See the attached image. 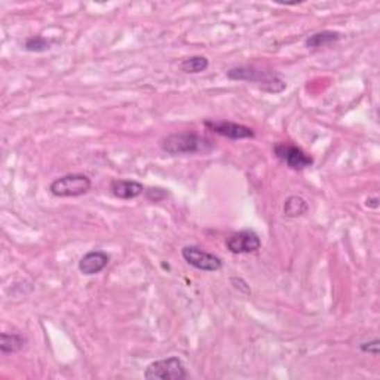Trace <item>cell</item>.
Listing matches in <instances>:
<instances>
[{
  "label": "cell",
  "instance_id": "6",
  "mask_svg": "<svg viewBox=\"0 0 380 380\" xmlns=\"http://www.w3.org/2000/svg\"><path fill=\"white\" fill-rule=\"evenodd\" d=\"M274 151L278 159H281L288 168L295 171H303L312 167L313 164L312 156H309L305 150L295 144L276 143L274 146Z\"/></svg>",
  "mask_w": 380,
  "mask_h": 380
},
{
  "label": "cell",
  "instance_id": "18",
  "mask_svg": "<svg viewBox=\"0 0 380 380\" xmlns=\"http://www.w3.org/2000/svg\"><path fill=\"white\" fill-rule=\"evenodd\" d=\"M365 205H367V207H373V208H377V207H379V199H377V198L367 199V201H365Z\"/></svg>",
  "mask_w": 380,
  "mask_h": 380
},
{
  "label": "cell",
  "instance_id": "5",
  "mask_svg": "<svg viewBox=\"0 0 380 380\" xmlns=\"http://www.w3.org/2000/svg\"><path fill=\"white\" fill-rule=\"evenodd\" d=\"M181 256L184 262L192 267L202 270V272H217L223 267V262L220 257H217L213 253L204 251L202 248L197 245H186L181 249Z\"/></svg>",
  "mask_w": 380,
  "mask_h": 380
},
{
  "label": "cell",
  "instance_id": "13",
  "mask_svg": "<svg viewBox=\"0 0 380 380\" xmlns=\"http://www.w3.org/2000/svg\"><path fill=\"white\" fill-rule=\"evenodd\" d=\"M309 211V204L306 199H303L297 195H292V197L287 198L284 202V214L290 219H296V217L305 215Z\"/></svg>",
  "mask_w": 380,
  "mask_h": 380
},
{
  "label": "cell",
  "instance_id": "8",
  "mask_svg": "<svg viewBox=\"0 0 380 380\" xmlns=\"http://www.w3.org/2000/svg\"><path fill=\"white\" fill-rule=\"evenodd\" d=\"M204 125L214 134L226 137L229 140H245V138L256 137L253 128L241 125V124H235L231 121H205Z\"/></svg>",
  "mask_w": 380,
  "mask_h": 380
},
{
  "label": "cell",
  "instance_id": "3",
  "mask_svg": "<svg viewBox=\"0 0 380 380\" xmlns=\"http://www.w3.org/2000/svg\"><path fill=\"white\" fill-rule=\"evenodd\" d=\"M92 181L86 174L74 172L56 179L49 186V192L57 198H78L91 190Z\"/></svg>",
  "mask_w": 380,
  "mask_h": 380
},
{
  "label": "cell",
  "instance_id": "4",
  "mask_svg": "<svg viewBox=\"0 0 380 380\" xmlns=\"http://www.w3.org/2000/svg\"><path fill=\"white\" fill-rule=\"evenodd\" d=\"M189 373L179 356H168L164 360L150 363L144 370L146 380H184Z\"/></svg>",
  "mask_w": 380,
  "mask_h": 380
},
{
  "label": "cell",
  "instance_id": "11",
  "mask_svg": "<svg viewBox=\"0 0 380 380\" xmlns=\"http://www.w3.org/2000/svg\"><path fill=\"white\" fill-rule=\"evenodd\" d=\"M27 339L18 333H2L0 334V352L3 355L17 354L26 346Z\"/></svg>",
  "mask_w": 380,
  "mask_h": 380
},
{
  "label": "cell",
  "instance_id": "16",
  "mask_svg": "<svg viewBox=\"0 0 380 380\" xmlns=\"http://www.w3.org/2000/svg\"><path fill=\"white\" fill-rule=\"evenodd\" d=\"M144 195L149 201L159 202L168 197V192L165 189H160V188H150L144 192Z\"/></svg>",
  "mask_w": 380,
  "mask_h": 380
},
{
  "label": "cell",
  "instance_id": "9",
  "mask_svg": "<svg viewBox=\"0 0 380 380\" xmlns=\"http://www.w3.org/2000/svg\"><path fill=\"white\" fill-rule=\"evenodd\" d=\"M110 263V256L104 251H100V249H94V251L86 253L79 262V270L81 274L85 276H92L100 274L101 270L107 267V265Z\"/></svg>",
  "mask_w": 380,
  "mask_h": 380
},
{
  "label": "cell",
  "instance_id": "7",
  "mask_svg": "<svg viewBox=\"0 0 380 380\" xmlns=\"http://www.w3.org/2000/svg\"><path fill=\"white\" fill-rule=\"evenodd\" d=\"M226 247L233 254H249L262 248V240H260V236L254 231L245 229L232 233L227 238Z\"/></svg>",
  "mask_w": 380,
  "mask_h": 380
},
{
  "label": "cell",
  "instance_id": "12",
  "mask_svg": "<svg viewBox=\"0 0 380 380\" xmlns=\"http://www.w3.org/2000/svg\"><path fill=\"white\" fill-rule=\"evenodd\" d=\"M342 39V33L339 31H333V30H322L318 31V33H313L306 39V47L312 49H318V48H325L330 47L333 43L339 42Z\"/></svg>",
  "mask_w": 380,
  "mask_h": 380
},
{
  "label": "cell",
  "instance_id": "1",
  "mask_svg": "<svg viewBox=\"0 0 380 380\" xmlns=\"http://www.w3.org/2000/svg\"><path fill=\"white\" fill-rule=\"evenodd\" d=\"M213 147L211 140L195 133H172L160 140V149L172 156L207 154Z\"/></svg>",
  "mask_w": 380,
  "mask_h": 380
},
{
  "label": "cell",
  "instance_id": "15",
  "mask_svg": "<svg viewBox=\"0 0 380 380\" xmlns=\"http://www.w3.org/2000/svg\"><path fill=\"white\" fill-rule=\"evenodd\" d=\"M52 40L47 39L45 36H31L26 40L24 43V49L28 52H45L48 49H51Z\"/></svg>",
  "mask_w": 380,
  "mask_h": 380
},
{
  "label": "cell",
  "instance_id": "17",
  "mask_svg": "<svg viewBox=\"0 0 380 380\" xmlns=\"http://www.w3.org/2000/svg\"><path fill=\"white\" fill-rule=\"evenodd\" d=\"M360 349L365 354H372L374 356L379 355L380 352V340L379 339H374L372 342H365V343H361L360 346Z\"/></svg>",
  "mask_w": 380,
  "mask_h": 380
},
{
  "label": "cell",
  "instance_id": "14",
  "mask_svg": "<svg viewBox=\"0 0 380 380\" xmlns=\"http://www.w3.org/2000/svg\"><path fill=\"white\" fill-rule=\"evenodd\" d=\"M210 67V61L204 56H193L189 58H184L180 63V69L184 73L189 74H199Z\"/></svg>",
  "mask_w": 380,
  "mask_h": 380
},
{
  "label": "cell",
  "instance_id": "2",
  "mask_svg": "<svg viewBox=\"0 0 380 380\" xmlns=\"http://www.w3.org/2000/svg\"><path fill=\"white\" fill-rule=\"evenodd\" d=\"M227 78L231 81H242L257 83L260 88L270 94H281L287 88V83L274 72H265L254 66H241L227 70Z\"/></svg>",
  "mask_w": 380,
  "mask_h": 380
},
{
  "label": "cell",
  "instance_id": "10",
  "mask_svg": "<svg viewBox=\"0 0 380 380\" xmlns=\"http://www.w3.org/2000/svg\"><path fill=\"white\" fill-rule=\"evenodd\" d=\"M110 192L117 199L129 201V199H135L141 197V195L146 192V188L135 180L115 179L110 181Z\"/></svg>",
  "mask_w": 380,
  "mask_h": 380
}]
</instances>
